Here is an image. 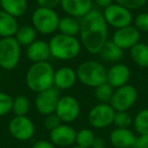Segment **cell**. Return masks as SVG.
<instances>
[{
  "label": "cell",
  "instance_id": "26",
  "mask_svg": "<svg viewBox=\"0 0 148 148\" xmlns=\"http://www.w3.org/2000/svg\"><path fill=\"white\" fill-rule=\"evenodd\" d=\"M95 135L88 128H82V129L76 131V143L77 146L83 148H91L95 144Z\"/></svg>",
  "mask_w": 148,
  "mask_h": 148
},
{
  "label": "cell",
  "instance_id": "9",
  "mask_svg": "<svg viewBox=\"0 0 148 148\" xmlns=\"http://www.w3.org/2000/svg\"><path fill=\"white\" fill-rule=\"evenodd\" d=\"M103 14L108 25H111L116 29L130 25L133 21V15L131 13V10L116 2L106 7L103 11Z\"/></svg>",
  "mask_w": 148,
  "mask_h": 148
},
{
  "label": "cell",
  "instance_id": "6",
  "mask_svg": "<svg viewBox=\"0 0 148 148\" xmlns=\"http://www.w3.org/2000/svg\"><path fill=\"white\" fill-rule=\"evenodd\" d=\"M21 46L14 37L0 39V68L6 71L13 70L19 63Z\"/></svg>",
  "mask_w": 148,
  "mask_h": 148
},
{
  "label": "cell",
  "instance_id": "1",
  "mask_svg": "<svg viewBox=\"0 0 148 148\" xmlns=\"http://www.w3.org/2000/svg\"><path fill=\"white\" fill-rule=\"evenodd\" d=\"M80 43L89 54L97 55L108 41V23L103 12L92 9L80 21Z\"/></svg>",
  "mask_w": 148,
  "mask_h": 148
},
{
  "label": "cell",
  "instance_id": "36",
  "mask_svg": "<svg viewBox=\"0 0 148 148\" xmlns=\"http://www.w3.org/2000/svg\"><path fill=\"white\" fill-rule=\"evenodd\" d=\"M37 3L40 7H45V8L54 9L60 5L61 0H37Z\"/></svg>",
  "mask_w": 148,
  "mask_h": 148
},
{
  "label": "cell",
  "instance_id": "29",
  "mask_svg": "<svg viewBox=\"0 0 148 148\" xmlns=\"http://www.w3.org/2000/svg\"><path fill=\"white\" fill-rule=\"evenodd\" d=\"M133 126L138 134H148V109L141 110L135 116Z\"/></svg>",
  "mask_w": 148,
  "mask_h": 148
},
{
  "label": "cell",
  "instance_id": "43",
  "mask_svg": "<svg viewBox=\"0 0 148 148\" xmlns=\"http://www.w3.org/2000/svg\"><path fill=\"white\" fill-rule=\"evenodd\" d=\"M147 44H148V37H147Z\"/></svg>",
  "mask_w": 148,
  "mask_h": 148
},
{
  "label": "cell",
  "instance_id": "39",
  "mask_svg": "<svg viewBox=\"0 0 148 148\" xmlns=\"http://www.w3.org/2000/svg\"><path fill=\"white\" fill-rule=\"evenodd\" d=\"M91 148H106V147H105V145H95Z\"/></svg>",
  "mask_w": 148,
  "mask_h": 148
},
{
  "label": "cell",
  "instance_id": "41",
  "mask_svg": "<svg viewBox=\"0 0 148 148\" xmlns=\"http://www.w3.org/2000/svg\"><path fill=\"white\" fill-rule=\"evenodd\" d=\"M1 79H2V76H1V72H0V82H1Z\"/></svg>",
  "mask_w": 148,
  "mask_h": 148
},
{
  "label": "cell",
  "instance_id": "16",
  "mask_svg": "<svg viewBox=\"0 0 148 148\" xmlns=\"http://www.w3.org/2000/svg\"><path fill=\"white\" fill-rule=\"evenodd\" d=\"M131 77L130 68L126 64L117 63L108 69L107 82L114 88H118L128 84Z\"/></svg>",
  "mask_w": 148,
  "mask_h": 148
},
{
  "label": "cell",
  "instance_id": "38",
  "mask_svg": "<svg viewBox=\"0 0 148 148\" xmlns=\"http://www.w3.org/2000/svg\"><path fill=\"white\" fill-rule=\"evenodd\" d=\"M92 1H95V4L99 5V7H101V8L105 9L106 7L110 6V5L113 3L114 0H92Z\"/></svg>",
  "mask_w": 148,
  "mask_h": 148
},
{
  "label": "cell",
  "instance_id": "11",
  "mask_svg": "<svg viewBox=\"0 0 148 148\" xmlns=\"http://www.w3.org/2000/svg\"><path fill=\"white\" fill-rule=\"evenodd\" d=\"M55 114L60 118L62 123H72L80 115L79 101L72 95L60 97L56 107Z\"/></svg>",
  "mask_w": 148,
  "mask_h": 148
},
{
  "label": "cell",
  "instance_id": "30",
  "mask_svg": "<svg viewBox=\"0 0 148 148\" xmlns=\"http://www.w3.org/2000/svg\"><path fill=\"white\" fill-rule=\"evenodd\" d=\"M113 124L116 126V128H129L131 125H133V119L128 111L116 112Z\"/></svg>",
  "mask_w": 148,
  "mask_h": 148
},
{
  "label": "cell",
  "instance_id": "34",
  "mask_svg": "<svg viewBox=\"0 0 148 148\" xmlns=\"http://www.w3.org/2000/svg\"><path fill=\"white\" fill-rule=\"evenodd\" d=\"M62 124V121L60 120V118L56 115L55 113L50 114V115L46 116L45 121H44V125L45 128L49 131H52L55 128H57L58 126H60Z\"/></svg>",
  "mask_w": 148,
  "mask_h": 148
},
{
  "label": "cell",
  "instance_id": "42",
  "mask_svg": "<svg viewBox=\"0 0 148 148\" xmlns=\"http://www.w3.org/2000/svg\"><path fill=\"white\" fill-rule=\"evenodd\" d=\"M129 148H135V147H134V146H132V147H129Z\"/></svg>",
  "mask_w": 148,
  "mask_h": 148
},
{
  "label": "cell",
  "instance_id": "8",
  "mask_svg": "<svg viewBox=\"0 0 148 148\" xmlns=\"http://www.w3.org/2000/svg\"><path fill=\"white\" fill-rule=\"evenodd\" d=\"M116 111L110 103H101L93 106L88 112L87 120L91 127L95 129H105L113 124Z\"/></svg>",
  "mask_w": 148,
  "mask_h": 148
},
{
  "label": "cell",
  "instance_id": "10",
  "mask_svg": "<svg viewBox=\"0 0 148 148\" xmlns=\"http://www.w3.org/2000/svg\"><path fill=\"white\" fill-rule=\"evenodd\" d=\"M9 134L17 141H27L35 135L34 122L27 116H14L8 124Z\"/></svg>",
  "mask_w": 148,
  "mask_h": 148
},
{
  "label": "cell",
  "instance_id": "18",
  "mask_svg": "<svg viewBox=\"0 0 148 148\" xmlns=\"http://www.w3.org/2000/svg\"><path fill=\"white\" fill-rule=\"evenodd\" d=\"M27 57L33 63L48 61L51 57L49 43L42 40H36L27 47Z\"/></svg>",
  "mask_w": 148,
  "mask_h": 148
},
{
  "label": "cell",
  "instance_id": "5",
  "mask_svg": "<svg viewBox=\"0 0 148 148\" xmlns=\"http://www.w3.org/2000/svg\"><path fill=\"white\" fill-rule=\"evenodd\" d=\"M60 17L55 9L38 7L32 14V25L39 34L44 36L54 34L58 31Z\"/></svg>",
  "mask_w": 148,
  "mask_h": 148
},
{
  "label": "cell",
  "instance_id": "21",
  "mask_svg": "<svg viewBox=\"0 0 148 148\" xmlns=\"http://www.w3.org/2000/svg\"><path fill=\"white\" fill-rule=\"evenodd\" d=\"M99 55L103 61L107 62H119L124 56V50L117 46L112 40H108L99 51Z\"/></svg>",
  "mask_w": 148,
  "mask_h": 148
},
{
  "label": "cell",
  "instance_id": "28",
  "mask_svg": "<svg viewBox=\"0 0 148 148\" xmlns=\"http://www.w3.org/2000/svg\"><path fill=\"white\" fill-rule=\"evenodd\" d=\"M114 90H115V88L112 85H110L108 82H105L95 88V97L99 103H110Z\"/></svg>",
  "mask_w": 148,
  "mask_h": 148
},
{
  "label": "cell",
  "instance_id": "23",
  "mask_svg": "<svg viewBox=\"0 0 148 148\" xmlns=\"http://www.w3.org/2000/svg\"><path fill=\"white\" fill-rule=\"evenodd\" d=\"M130 56L134 63L141 68L148 67V44L139 42L130 49Z\"/></svg>",
  "mask_w": 148,
  "mask_h": 148
},
{
  "label": "cell",
  "instance_id": "2",
  "mask_svg": "<svg viewBox=\"0 0 148 148\" xmlns=\"http://www.w3.org/2000/svg\"><path fill=\"white\" fill-rule=\"evenodd\" d=\"M53 66L48 61L33 63L25 74V83L29 90L36 93L42 92L54 86Z\"/></svg>",
  "mask_w": 148,
  "mask_h": 148
},
{
  "label": "cell",
  "instance_id": "27",
  "mask_svg": "<svg viewBox=\"0 0 148 148\" xmlns=\"http://www.w3.org/2000/svg\"><path fill=\"white\" fill-rule=\"evenodd\" d=\"M31 109L29 99L25 95H17L12 99V110L11 112L14 113L15 116H27Z\"/></svg>",
  "mask_w": 148,
  "mask_h": 148
},
{
  "label": "cell",
  "instance_id": "15",
  "mask_svg": "<svg viewBox=\"0 0 148 148\" xmlns=\"http://www.w3.org/2000/svg\"><path fill=\"white\" fill-rule=\"evenodd\" d=\"M60 6L69 16L82 18L92 10V0H61Z\"/></svg>",
  "mask_w": 148,
  "mask_h": 148
},
{
  "label": "cell",
  "instance_id": "40",
  "mask_svg": "<svg viewBox=\"0 0 148 148\" xmlns=\"http://www.w3.org/2000/svg\"><path fill=\"white\" fill-rule=\"evenodd\" d=\"M69 148H83V147H80V146L75 145V146H71V147H69Z\"/></svg>",
  "mask_w": 148,
  "mask_h": 148
},
{
  "label": "cell",
  "instance_id": "32",
  "mask_svg": "<svg viewBox=\"0 0 148 148\" xmlns=\"http://www.w3.org/2000/svg\"><path fill=\"white\" fill-rule=\"evenodd\" d=\"M134 27L140 33H148V12H141L134 19Z\"/></svg>",
  "mask_w": 148,
  "mask_h": 148
},
{
  "label": "cell",
  "instance_id": "4",
  "mask_svg": "<svg viewBox=\"0 0 148 148\" xmlns=\"http://www.w3.org/2000/svg\"><path fill=\"white\" fill-rule=\"evenodd\" d=\"M107 68L101 63L95 60H87L77 67V80L85 86L95 88L107 82Z\"/></svg>",
  "mask_w": 148,
  "mask_h": 148
},
{
  "label": "cell",
  "instance_id": "19",
  "mask_svg": "<svg viewBox=\"0 0 148 148\" xmlns=\"http://www.w3.org/2000/svg\"><path fill=\"white\" fill-rule=\"evenodd\" d=\"M77 81L76 70L71 67H61L54 74V87L57 89H69Z\"/></svg>",
  "mask_w": 148,
  "mask_h": 148
},
{
  "label": "cell",
  "instance_id": "24",
  "mask_svg": "<svg viewBox=\"0 0 148 148\" xmlns=\"http://www.w3.org/2000/svg\"><path fill=\"white\" fill-rule=\"evenodd\" d=\"M58 31L63 35L76 37L79 35V31H80V21H77V18L75 17L69 16V15L62 17L59 21Z\"/></svg>",
  "mask_w": 148,
  "mask_h": 148
},
{
  "label": "cell",
  "instance_id": "25",
  "mask_svg": "<svg viewBox=\"0 0 148 148\" xmlns=\"http://www.w3.org/2000/svg\"><path fill=\"white\" fill-rule=\"evenodd\" d=\"M37 34L38 32L36 31L33 25H25L18 27L14 38L21 46L27 47L37 40Z\"/></svg>",
  "mask_w": 148,
  "mask_h": 148
},
{
  "label": "cell",
  "instance_id": "12",
  "mask_svg": "<svg viewBox=\"0 0 148 148\" xmlns=\"http://www.w3.org/2000/svg\"><path fill=\"white\" fill-rule=\"evenodd\" d=\"M60 99V93L56 87H51L42 92L37 93L35 99V107L38 113L44 116L55 113L58 101Z\"/></svg>",
  "mask_w": 148,
  "mask_h": 148
},
{
  "label": "cell",
  "instance_id": "17",
  "mask_svg": "<svg viewBox=\"0 0 148 148\" xmlns=\"http://www.w3.org/2000/svg\"><path fill=\"white\" fill-rule=\"evenodd\" d=\"M110 143L115 148H129L134 146L136 136L129 128H115L110 133Z\"/></svg>",
  "mask_w": 148,
  "mask_h": 148
},
{
  "label": "cell",
  "instance_id": "7",
  "mask_svg": "<svg viewBox=\"0 0 148 148\" xmlns=\"http://www.w3.org/2000/svg\"><path fill=\"white\" fill-rule=\"evenodd\" d=\"M137 97V89L133 85L128 83V84L123 85L121 87L115 88L110 105L116 112L128 111L136 103Z\"/></svg>",
  "mask_w": 148,
  "mask_h": 148
},
{
  "label": "cell",
  "instance_id": "14",
  "mask_svg": "<svg viewBox=\"0 0 148 148\" xmlns=\"http://www.w3.org/2000/svg\"><path fill=\"white\" fill-rule=\"evenodd\" d=\"M50 141L59 147H71L76 141V131L67 124H61L50 131Z\"/></svg>",
  "mask_w": 148,
  "mask_h": 148
},
{
  "label": "cell",
  "instance_id": "31",
  "mask_svg": "<svg viewBox=\"0 0 148 148\" xmlns=\"http://www.w3.org/2000/svg\"><path fill=\"white\" fill-rule=\"evenodd\" d=\"M12 110V97L5 92L0 91V117L7 115Z\"/></svg>",
  "mask_w": 148,
  "mask_h": 148
},
{
  "label": "cell",
  "instance_id": "3",
  "mask_svg": "<svg viewBox=\"0 0 148 148\" xmlns=\"http://www.w3.org/2000/svg\"><path fill=\"white\" fill-rule=\"evenodd\" d=\"M49 43L51 56L61 61H69L79 55L81 43L76 37L57 34L51 38Z\"/></svg>",
  "mask_w": 148,
  "mask_h": 148
},
{
  "label": "cell",
  "instance_id": "35",
  "mask_svg": "<svg viewBox=\"0 0 148 148\" xmlns=\"http://www.w3.org/2000/svg\"><path fill=\"white\" fill-rule=\"evenodd\" d=\"M135 148H148V134H139L134 142Z\"/></svg>",
  "mask_w": 148,
  "mask_h": 148
},
{
  "label": "cell",
  "instance_id": "13",
  "mask_svg": "<svg viewBox=\"0 0 148 148\" xmlns=\"http://www.w3.org/2000/svg\"><path fill=\"white\" fill-rule=\"evenodd\" d=\"M141 34L134 25H130L115 31L112 41L122 50H130L140 42Z\"/></svg>",
  "mask_w": 148,
  "mask_h": 148
},
{
  "label": "cell",
  "instance_id": "33",
  "mask_svg": "<svg viewBox=\"0 0 148 148\" xmlns=\"http://www.w3.org/2000/svg\"><path fill=\"white\" fill-rule=\"evenodd\" d=\"M147 0H116V3L122 5L129 10H136L142 8L146 4Z\"/></svg>",
  "mask_w": 148,
  "mask_h": 148
},
{
  "label": "cell",
  "instance_id": "22",
  "mask_svg": "<svg viewBox=\"0 0 148 148\" xmlns=\"http://www.w3.org/2000/svg\"><path fill=\"white\" fill-rule=\"evenodd\" d=\"M1 9L14 17H21L27 12V0H0Z\"/></svg>",
  "mask_w": 148,
  "mask_h": 148
},
{
  "label": "cell",
  "instance_id": "20",
  "mask_svg": "<svg viewBox=\"0 0 148 148\" xmlns=\"http://www.w3.org/2000/svg\"><path fill=\"white\" fill-rule=\"evenodd\" d=\"M19 25L16 17L0 10V38L14 37Z\"/></svg>",
  "mask_w": 148,
  "mask_h": 148
},
{
  "label": "cell",
  "instance_id": "37",
  "mask_svg": "<svg viewBox=\"0 0 148 148\" xmlns=\"http://www.w3.org/2000/svg\"><path fill=\"white\" fill-rule=\"evenodd\" d=\"M32 148H55V145L51 141L47 140H39L33 145Z\"/></svg>",
  "mask_w": 148,
  "mask_h": 148
}]
</instances>
